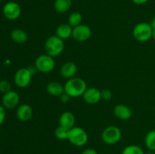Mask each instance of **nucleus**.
Masks as SVG:
<instances>
[{
  "label": "nucleus",
  "mask_w": 155,
  "mask_h": 154,
  "mask_svg": "<svg viewBox=\"0 0 155 154\" xmlns=\"http://www.w3.org/2000/svg\"><path fill=\"white\" fill-rule=\"evenodd\" d=\"M64 92L71 98H76L83 96L87 89L86 83L83 79L79 77H73L69 79L64 85Z\"/></svg>",
  "instance_id": "nucleus-1"
},
{
  "label": "nucleus",
  "mask_w": 155,
  "mask_h": 154,
  "mask_svg": "<svg viewBox=\"0 0 155 154\" xmlns=\"http://www.w3.org/2000/svg\"><path fill=\"white\" fill-rule=\"evenodd\" d=\"M44 48L47 54L52 57H55L63 52L64 42V40L58 37L57 36H51L46 39Z\"/></svg>",
  "instance_id": "nucleus-2"
},
{
  "label": "nucleus",
  "mask_w": 155,
  "mask_h": 154,
  "mask_svg": "<svg viewBox=\"0 0 155 154\" xmlns=\"http://www.w3.org/2000/svg\"><path fill=\"white\" fill-rule=\"evenodd\" d=\"M153 29L149 23L141 22L135 26L133 35L135 39L140 42H145L152 38Z\"/></svg>",
  "instance_id": "nucleus-3"
},
{
  "label": "nucleus",
  "mask_w": 155,
  "mask_h": 154,
  "mask_svg": "<svg viewBox=\"0 0 155 154\" xmlns=\"http://www.w3.org/2000/svg\"><path fill=\"white\" fill-rule=\"evenodd\" d=\"M88 134L83 128L80 127H73L69 130L68 140L76 146H83L88 142Z\"/></svg>",
  "instance_id": "nucleus-4"
},
{
  "label": "nucleus",
  "mask_w": 155,
  "mask_h": 154,
  "mask_svg": "<svg viewBox=\"0 0 155 154\" xmlns=\"http://www.w3.org/2000/svg\"><path fill=\"white\" fill-rule=\"evenodd\" d=\"M122 137L121 130L115 125H110L103 130L101 140L105 144L114 145L117 143Z\"/></svg>",
  "instance_id": "nucleus-5"
},
{
  "label": "nucleus",
  "mask_w": 155,
  "mask_h": 154,
  "mask_svg": "<svg viewBox=\"0 0 155 154\" xmlns=\"http://www.w3.org/2000/svg\"><path fill=\"white\" fill-rule=\"evenodd\" d=\"M35 66L38 71L42 73L51 72L55 66L54 58L48 54H41L35 60Z\"/></svg>",
  "instance_id": "nucleus-6"
},
{
  "label": "nucleus",
  "mask_w": 155,
  "mask_h": 154,
  "mask_svg": "<svg viewBox=\"0 0 155 154\" xmlns=\"http://www.w3.org/2000/svg\"><path fill=\"white\" fill-rule=\"evenodd\" d=\"M33 73L28 68H21L15 72L14 80L18 87L24 88L30 84Z\"/></svg>",
  "instance_id": "nucleus-7"
},
{
  "label": "nucleus",
  "mask_w": 155,
  "mask_h": 154,
  "mask_svg": "<svg viewBox=\"0 0 155 154\" xmlns=\"http://www.w3.org/2000/svg\"><path fill=\"white\" fill-rule=\"evenodd\" d=\"M92 35L91 28L85 24H80L73 28L72 37L77 42H85L87 41Z\"/></svg>",
  "instance_id": "nucleus-8"
},
{
  "label": "nucleus",
  "mask_w": 155,
  "mask_h": 154,
  "mask_svg": "<svg viewBox=\"0 0 155 154\" xmlns=\"http://www.w3.org/2000/svg\"><path fill=\"white\" fill-rule=\"evenodd\" d=\"M4 16L8 20H16L21 14V8L18 3L9 2L6 3L2 9Z\"/></svg>",
  "instance_id": "nucleus-9"
},
{
  "label": "nucleus",
  "mask_w": 155,
  "mask_h": 154,
  "mask_svg": "<svg viewBox=\"0 0 155 154\" xmlns=\"http://www.w3.org/2000/svg\"><path fill=\"white\" fill-rule=\"evenodd\" d=\"M20 102V97L16 91H9L4 94L2 97V104L7 109H14L18 107Z\"/></svg>",
  "instance_id": "nucleus-10"
},
{
  "label": "nucleus",
  "mask_w": 155,
  "mask_h": 154,
  "mask_svg": "<svg viewBox=\"0 0 155 154\" xmlns=\"http://www.w3.org/2000/svg\"><path fill=\"white\" fill-rule=\"evenodd\" d=\"M83 100L89 104H98L101 100V91L96 88H89L86 90L83 95Z\"/></svg>",
  "instance_id": "nucleus-11"
},
{
  "label": "nucleus",
  "mask_w": 155,
  "mask_h": 154,
  "mask_svg": "<svg viewBox=\"0 0 155 154\" xmlns=\"http://www.w3.org/2000/svg\"><path fill=\"white\" fill-rule=\"evenodd\" d=\"M33 114V110L31 106L29 104H21L18 107L16 115L18 119L21 122H27L32 118Z\"/></svg>",
  "instance_id": "nucleus-12"
},
{
  "label": "nucleus",
  "mask_w": 155,
  "mask_h": 154,
  "mask_svg": "<svg viewBox=\"0 0 155 154\" xmlns=\"http://www.w3.org/2000/svg\"><path fill=\"white\" fill-rule=\"evenodd\" d=\"M114 114L117 119L120 120H128L133 116L131 109L124 104H117L114 108Z\"/></svg>",
  "instance_id": "nucleus-13"
},
{
  "label": "nucleus",
  "mask_w": 155,
  "mask_h": 154,
  "mask_svg": "<svg viewBox=\"0 0 155 154\" xmlns=\"http://www.w3.org/2000/svg\"><path fill=\"white\" fill-rule=\"evenodd\" d=\"M75 116L71 112L65 111L59 117V125L70 130L75 125Z\"/></svg>",
  "instance_id": "nucleus-14"
},
{
  "label": "nucleus",
  "mask_w": 155,
  "mask_h": 154,
  "mask_svg": "<svg viewBox=\"0 0 155 154\" xmlns=\"http://www.w3.org/2000/svg\"><path fill=\"white\" fill-rule=\"evenodd\" d=\"M77 64L74 62L69 61L64 63L63 66H61V69L60 73L63 78L69 79L73 78L75 75V74L77 73Z\"/></svg>",
  "instance_id": "nucleus-15"
},
{
  "label": "nucleus",
  "mask_w": 155,
  "mask_h": 154,
  "mask_svg": "<svg viewBox=\"0 0 155 154\" xmlns=\"http://www.w3.org/2000/svg\"><path fill=\"white\" fill-rule=\"evenodd\" d=\"M73 27L68 24H62L57 27L55 31V36L61 39L62 40L69 39L72 36Z\"/></svg>",
  "instance_id": "nucleus-16"
},
{
  "label": "nucleus",
  "mask_w": 155,
  "mask_h": 154,
  "mask_svg": "<svg viewBox=\"0 0 155 154\" xmlns=\"http://www.w3.org/2000/svg\"><path fill=\"white\" fill-rule=\"evenodd\" d=\"M46 91L50 95L58 97L61 95L64 92V87L58 82H50L46 86Z\"/></svg>",
  "instance_id": "nucleus-17"
},
{
  "label": "nucleus",
  "mask_w": 155,
  "mask_h": 154,
  "mask_svg": "<svg viewBox=\"0 0 155 154\" xmlns=\"http://www.w3.org/2000/svg\"><path fill=\"white\" fill-rule=\"evenodd\" d=\"M11 38L18 44L25 43L28 39V36L24 30L21 29H15L11 33Z\"/></svg>",
  "instance_id": "nucleus-18"
},
{
  "label": "nucleus",
  "mask_w": 155,
  "mask_h": 154,
  "mask_svg": "<svg viewBox=\"0 0 155 154\" xmlns=\"http://www.w3.org/2000/svg\"><path fill=\"white\" fill-rule=\"evenodd\" d=\"M72 5V0H55L54 8L58 13L63 14L68 11Z\"/></svg>",
  "instance_id": "nucleus-19"
},
{
  "label": "nucleus",
  "mask_w": 155,
  "mask_h": 154,
  "mask_svg": "<svg viewBox=\"0 0 155 154\" xmlns=\"http://www.w3.org/2000/svg\"><path fill=\"white\" fill-rule=\"evenodd\" d=\"M145 143L148 149L155 151V130H151L147 133L145 137Z\"/></svg>",
  "instance_id": "nucleus-20"
},
{
  "label": "nucleus",
  "mask_w": 155,
  "mask_h": 154,
  "mask_svg": "<svg viewBox=\"0 0 155 154\" xmlns=\"http://www.w3.org/2000/svg\"><path fill=\"white\" fill-rule=\"evenodd\" d=\"M82 21H83V17H82L81 14L77 11L73 12L68 18V24L71 26L73 28L82 24Z\"/></svg>",
  "instance_id": "nucleus-21"
},
{
  "label": "nucleus",
  "mask_w": 155,
  "mask_h": 154,
  "mask_svg": "<svg viewBox=\"0 0 155 154\" xmlns=\"http://www.w3.org/2000/svg\"><path fill=\"white\" fill-rule=\"evenodd\" d=\"M68 132H69V130L67 129L64 127L58 125V126L55 128V130H54V135H55V137H57L58 140H68Z\"/></svg>",
  "instance_id": "nucleus-22"
},
{
  "label": "nucleus",
  "mask_w": 155,
  "mask_h": 154,
  "mask_svg": "<svg viewBox=\"0 0 155 154\" xmlns=\"http://www.w3.org/2000/svg\"><path fill=\"white\" fill-rule=\"evenodd\" d=\"M122 154H145L143 149L137 145H129L123 150Z\"/></svg>",
  "instance_id": "nucleus-23"
},
{
  "label": "nucleus",
  "mask_w": 155,
  "mask_h": 154,
  "mask_svg": "<svg viewBox=\"0 0 155 154\" xmlns=\"http://www.w3.org/2000/svg\"><path fill=\"white\" fill-rule=\"evenodd\" d=\"M12 85L11 83L7 80H2L0 81V91L2 93H6L11 91Z\"/></svg>",
  "instance_id": "nucleus-24"
},
{
  "label": "nucleus",
  "mask_w": 155,
  "mask_h": 154,
  "mask_svg": "<svg viewBox=\"0 0 155 154\" xmlns=\"http://www.w3.org/2000/svg\"><path fill=\"white\" fill-rule=\"evenodd\" d=\"M101 99L104 101H110L112 98L113 94H112L111 91L109 89H104V90L101 91Z\"/></svg>",
  "instance_id": "nucleus-25"
},
{
  "label": "nucleus",
  "mask_w": 155,
  "mask_h": 154,
  "mask_svg": "<svg viewBox=\"0 0 155 154\" xmlns=\"http://www.w3.org/2000/svg\"><path fill=\"white\" fill-rule=\"evenodd\" d=\"M59 98H60V101H61L62 103H64V104H66V103H68V101H70V99L71 98V97H70L68 94L65 93V92H64L61 95H60V96H59Z\"/></svg>",
  "instance_id": "nucleus-26"
},
{
  "label": "nucleus",
  "mask_w": 155,
  "mask_h": 154,
  "mask_svg": "<svg viewBox=\"0 0 155 154\" xmlns=\"http://www.w3.org/2000/svg\"><path fill=\"white\" fill-rule=\"evenodd\" d=\"M5 118V111L4 107L0 105V125L3 123Z\"/></svg>",
  "instance_id": "nucleus-27"
},
{
  "label": "nucleus",
  "mask_w": 155,
  "mask_h": 154,
  "mask_svg": "<svg viewBox=\"0 0 155 154\" xmlns=\"http://www.w3.org/2000/svg\"><path fill=\"white\" fill-rule=\"evenodd\" d=\"M81 154H98V153L95 149H92V148H88V149H84V150L81 152Z\"/></svg>",
  "instance_id": "nucleus-28"
},
{
  "label": "nucleus",
  "mask_w": 155,
  "mask_h": 154,
  "mask_svg": "<svg viewBox=\"0 0 155 154\" xmlns=\"http://www.w3.org/2000/svg\"><path fill=\"white\" fill-rule=\"evenodd\" d=\"M136 5H143L146 3L148 0H132Z\"/></svg>",
  "instance_id": "nucleus-29"
},
{
  "label": "nucleus",
  "mask_w": 155,
  "mask_h": 154,
  "mask_svg": "<svg viewBox=\"0 0 155 154\" xmlns=\"http://www.w3.org/2000/svg\"><path fill=\"white\" fill-rule=\"evenodd\" d=\"M150 25H151V27H152L153 30L155 29V18H154L152 20H151V23H150Z\"/></svg>",
  "instance_id": "nucleus-30"
},
{
  "label": "nucleus",
  "mask_w": 155,
  "mask_h": 154,
  "mask_svg": "<svg viewBox=\"0 0 155 154\" xmlns=\"http://www.w3.org/2000/svg\"><path fill=\"white\" fill-rule=\"evenodd\" d=\"M152 39L155 41V29L153 30V33H152Z\"/></svg>",
  "instance_id": "nucleus-31"
},
{
  "label": "nucleus",
  "mask_w": 155,
  "mask_h": 154,
  "mask_svg": "<svg viewBox=\"0 0 155 154\" xmlns=\"http://www.w3.org/2000/svg\"><path fill=\"white\" fill-rule=\"evenodd\" d=\"M145 154H155V152H153V151H149V152H145Z\"/></svg>",
  "instance_id": "nucleus-32"
}]
</instances>
